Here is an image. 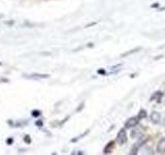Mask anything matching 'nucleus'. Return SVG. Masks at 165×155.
<instances>
[{
    "label": "nucleus",
    "instance_id": "obj_1",
    "mask_svg": "<svg viewBox=\"0 0 165 155\" xmlns=\"http://www.w3.org/2000/svg\"><path fill=\"white\" fill-rule=\"evenodd\" d=\"M117 142L119 145H124L127 142V133H126L125 128H123V129H121L120 131L118 132Z\"/></svg>",
    "mask_w": 165,
    "mask_h": 155
},
{
    "label": "nucleus",
    "instance_id": "obj_2",
    "mask_svg": "<svg viewBox=\"0 0 165 155\" xmlns=\"http://www.w3.org/2000/svg\"><path fill=\"white\" fill-rule=\"evenodd\" d=\"M138 122H139V119H138V117L136 116V117H131L129 118V119L127 120L125 122V128L126 129H129V128H133V127H135L136 125L138 124Z\"/></svg>",
    "mask_w": 165,
    "mask_h": 155
},
{
    "label": "nucleus",
    "instance_id": "obj_3",
    "mask_svg": "<svg viewBox=\"0 0 165 155\" xmlns=\"http://www.w3.org/2000/svg\"><path fill=\"white\" fill-rule=\"evenodd\" d=\"M147 140H148V137H141L140 140H138L137 142L135 143V145L132 147V149H131V154H136L137 153V150L139 149V147H141V146L145 144V142H147Z\"/></svg>",
    "mask_w": 165,
    "mask_h": 155
},
{
    "label": "nucleus",
    "instance_id": "obj_4",
    "mask_svg": "<svg viewBox=\"0 0 165 155\" xmlns=\"http://www.w3.org/2000/svg\"><path fill=\"white\" fill-rule=\"evenodd\" d=\"M151 121H152L154 124H159L161 122V115L158 112H153L151 114Z\"/></svg>",
    "mask_w": 165,
    "mask_h": 155
},
{
    "label": "nucleus",
    "instance_id": "obj_5",
    "mask_svg": "<svg viewBox=\"0 0 165 155\" xmlns=\"http://www.w3.org/2000/svg\"><path fill=\"white\" fill-rule=\"evenodd\" d=\"M115 146H116V143L114 142V141H110L108 145L104 147V149H103V153H104V154H110V153H112L114 150V148H115Z\"/></svg>",
    "mask_w": 165,
    "mask_h": 155
},
{
    "label": "nucleus",
    "instance_id": "obj_6",
    "mask_svg": "<svg viewBox=\"0 0 165 155\" xmlns=\"http://www.w3.org/2000/svg\"><path fill=\"white\" fill-rule=\"evenodd\" d=\"M140 135H143V128L140 126H138L137 124L134 127V129L132 130V132H131V137L134 139V137H140Z\"/></svg>",
    "mask_w": 165,
    "mask_h": 155
},
{
    "label": "nucleus",
    "instance_id": "obj_7",
    "mask_svg": "<svg viewBox=\"0 0 165 155\" xmlns=\"http://www.w3.org/2000/svg\"><path fill=\"white\" fill-rule=\"evenodd\" d=\"M157 151H158V153L165 154V137H163L162 140H160V142L158 143Z\"/></svg>",
    "mask_w": 165,
    "mask_h": 155
},
{
    "label": "nucleus",
    "instance_id": "obj_8",
    "mask_svg": "<svg viewBox=\"0 0 165 155\" xmlns=\"http://www.w3.org/2000/svg\"><path fill=\"white\" fill-rule=\"evenodd\" d=\"M28 79H48L49 74H28L25 76Z\"/></svg>",
    "mask_w": 165,
    "mask_h": 155
},
{
    "label": "nucleus",
    "instance_id": "obj_9",
    "mask_svg": "<svg viewBox=\"0 0 165 155\" xmlns=\"http://www.w3.org/2000/svg\"><path fill=\"white\" fill-rule=\"evenodd\" d=\"M161 96H162V92H160V91L156 92V93L154 94L152 97H151L150 100H154L155 98H157V102H159V100H160V98H161Z\"/></svg>",
    "mask_w": 165,
    "mask_h": 155
},
{
    "label": "nucleus",
    "instance_id": "obj_10",
    "mask_svg": "<svg viewBox=\"0 0 165 155\" xmlns=\"http://www.w3.org/2000/svg\"><path fill=\"white\" fill-rule=\"evenodd\" d=\"M137 117L139 120H141V119H143V118L147 117V112H145V110H140V112L138 113Z\"/></svg>",
    "mask_w": 165,
    "mask_h": 155
},
{
    "label": "nucleus",
    "instance_id": "obj_11",
    "mask_svg": "<svg viewBox=\"0 0 165 155\" xmlns=\"http://www.w3.org/2000/svg\"><path fill=\"white\" fill-rule=\"evenodd\" d=\"M40 113L39 112H32V115L33 116H38V115H39Z\"/></svg>",
    "mask_w": 165,
    "mask_h": 155
},
{
    "label": "nucleus",
    "instance_id": "obj_12",
    "mask_svg": "<svg viewBox=\"0 0 165 155\" xmlns=\"http://www.w3.org/2000/svg\"><path fill=\"white\" fill-rule=\"evenodd\" d=\"M25 140H26V141H27V142H28V144H29V143H30V139H29V137H25Z\"/></svg>",
    "mask_w": 165,
    "mask_h": 155
}]
</instances>
